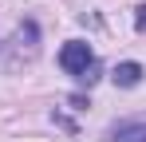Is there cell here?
I'll list each match as a JSON object with an SVG mask.
<instances>
[{"instance_id":"cell-4","label":"cell","mask_w":146,"mask_h":142,"mask_svg":"<svg viewBox=\"0 0 146 142\" xmlns=\"http://www.w3.org/2000/svg\"><path fill=\"white\" fill-rule=\"evenodd\" d=\"M134 28H138V32H146V4L134 12Z\"/></svg>"},{"instance_id":"cell-2","label":"cell","mask_w":146,"mask_h":142,"mask_svg":"<svg viewBox=\"0 0 146 142\" xmlns=\"http://www.w3.org/2000/svg\"><path fill=\"white\" fill-rule=\"evenodd\" d=\"M111 142H146V118H130L111 126Z\"/></svg>"},{"instance_id":"cell-3","label":"cell","mask_w":146,"mask_h":142,"mask_svg":"<svg viewBox=\"0 0 146 142\" xmlns=\"http://www.w3.org/2000/svg\"><path fill=\"white\" fill-rule=\"evenodd\" d=\"M142 63H134V59H126V63H119V67L111 71V79H115V83H119V87H138V83H142Z\"/></svg>"},{"instance_id":"cell-1","label":"cell","mask_w":146,"mask_h":142,"mask_svg":"<svg viewBox=\"0 0 146 142\" xmlns=\"http://www.w3.org/2000/svg\"><path fill=\"white\" fill-rule=\"evenodd\" d=\"M95 51H91V44H83V40H67V44L59 47V67L67 71V75H87V71L95 67Z\"/></svg>"}]
</instances>
